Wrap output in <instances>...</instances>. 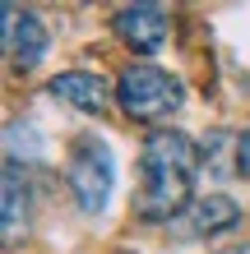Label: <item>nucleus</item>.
Here are the masks:
<instances>
[{
	"label": "nucleus",
	"instance_id": "nucleus-1",
	"mask_svg": "<svg viewBox=\"0 0 250 254\" xmlns=\"http://www.w3.org/2000/svg\"><path fill=\"white\" fill-rule=\"evenodd\" d=\"M204 148L181 129H153L139 148V217L167 222L190 208Z\"/></svg>",
	"mask_w": 250,
	"mask_h": 254
},
{
	"label": "nucleus",
	"instance_id": "nucleus-2",
	"mask_svg": "<svg viewBox=\"0 0 250 254\" xmlns=\"http://www.w3.org/2000/svg\"><path fill=\"white\" fill-rule=\"evenodd\" d=\"M116 102L125 107L130 121H167L185 107V83L167 74L163 65H130L121 79H116Z\"/></svg>",
	"mask_w": 250,
	"mask_h": 254
},
{
	"label": "nucleus",
	"instance_id": "nucleus-3",
	"mask_svg": "<svg viewBox=\"0 0 250 254\" xmlns=\"http://www.w3.org/2000/svg\"><path fill=\"white\" fill-rule=\"evenodd\" d=\"M65 181H70L75 203L83 213H107L111 190H116V162H111V148L102 143L97 134H79V139L70 143Z\"/></svg>",
	"mask_w": 250,
	"mask_h": 254
},
{
	"label": "nucleus",
	"instance_id": "nucleus-4",
	"mask_svg": "<svg viewBox=\"0 0 250 254\" xmlns=\"http://www.w3.org/2000/svg\"><path fill=\"white\" fill-rule=\"evenodd\" d=\"M5 42H9V61L19 74H33L42 61H47V28L33 9H14L5 5Z\"/></svg>",
	"mask_w": 250,
	"mask_h": 254
},
{
	"label": "nucleus",
	"instance_id": "nucleus-5",
	"mask_svg": "<svg viewBox=\"0 0 250 254\" xmlns=\"http://www.w3.org/2000/svg\"><path fill=\"white\" fill-rule=\"evenodd\" d=\"M111 28H116V37H121L130 51H144V56L167 42V14L158 5H125V9H116Z\"/></svg>",
	"mask_w": 250,
	"mask_h": 254
},
{
	"label": "nucleus",
	"instance_id": "nucleus-6",
	"mask_svg": "<svg viewBox=\"0 0 250 254\" xmlns=\"http://www.w3.org/2000/svg\"><path fill=\"white\" fill-rule=\"evenodd\" d=\"M47 93L56 102H70L75 111H107L111 102V83L102 74H88V69H65L47 83Z\"/></svg>",
	"mask_w": 250,
	"mask_h": 254
},
{
	"label": "nucleus",
	"instance_id": "nucleus-7",
	"mask_svg": "<svg viewBox=\"0 0 250 254\" xmlns=\"http://www.w3.org/2000/svg\"><path fill=\"white\" fill-rule=\"evenodd\" d=\"M241 222V208L232 194H204V199L190 203V213H185V231L190 236H213V231H227V227H237Z\"/></svg>",
	"mask_w": 250,
	"mask_h": 254
},
{
	"label": "nucleus",
	"instance_id": "nucleus-8",
	"mask_svg": "<svg viewBox=\"0 0 250 254\" xmlns=\"http://www.w3.org/2000/svg\"><path fill=\"white\" fill-rule=\"evenodd\" d=\"M28 231V190L19 185V162L5 167V241L14 245Z\"/></svg>",
	"mask_w": 250,
	"mask_h": 254
},
{
	"label": "nucleus",
	"instance_id": "nucleus-9",
	"mask_svg": "<svg viewBox=\"0 0 250 254\" xmlns=\"http://www.w3.org/2000/svg\"><path fill=\"white\" fill-rule=\"evenodd\" d=\"M237 176H241V181H250V129L237 134Z\"/></svg>",
	"mask_w": 250,
	"mask_h": 254
},
{
	"label": "nucleus",
	"instance_id": "nucleus-10",
	"mask_svg": "<svg viewBox=\"0 0 250 254\" xmlns=\"http://www.w3.org/2000/svg\"><path fill=\"white\" fill-rule=\"evenodd\" d=\"M218 254H250V245H232V250H218Z\"/></svg>",
	"mask_w": 250,
	"mask_h": 254
}]
</instances>
